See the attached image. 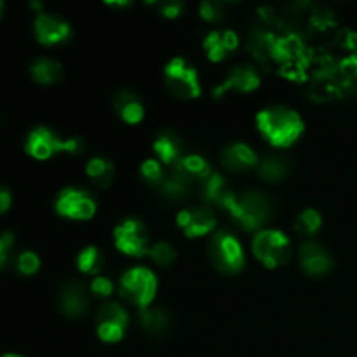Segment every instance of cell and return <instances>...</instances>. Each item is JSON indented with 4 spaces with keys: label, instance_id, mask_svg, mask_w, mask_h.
<instances>
[{
    "label": "cell",
    "instance_id": "cell-26",
    "mask_svg": "<svg viewBox=\"0 0 357 357\" xmlns=\"http://www.w3.org/2000/svg\"><path fill=\"white\" fill-rule=\"evenodd\" d=\"M105 265V257L101 253L100 248L96 246H87L84 250H80L79 257H77V267L82 274L94 275L96 278L100 274V271Z\"/></svg>",
    "mask_w": 357,
    "mask_h": 357
},
{
    "label": "cell",
    "instance_id": "cell-33",
    "mask_svg": "<svg viewBox=\"0 0 357 357\" xmlns=\"http://www.w3.org/2000/svg\"><path fill=\"white\" fill-rule=\"evenodd\" d=\"M201 16L206 21H220L223 17V3L222 2H202Z\"/></svg>",
    "mask_w": 357,
    "mask_h": 357
},
{
    "label": "cell",
    "instance_id": "cell-21",
    "mask_svg": "<svg viewBox=\"0 0 357 357\" xmlns=\"http://www.w3.org/2000/svg\"><path fill=\"white\" fill-rule=\"evenodd\" d=\"M257 171L258 176L267 181V183H279L284 178H288L289 171H291V164L286 157L278 155V153H268L258 162Z\"/></svg>",
    "mask_w": 357,
    "mask_h": 357
},
{
    "label": "cell",
    "instance_id": "cell-35",
    "mask_svg": "<svg viewBox=\"0 0 357 357\" xmlns=\"http://www.w3.org/2000/svg\"><path fill=\"white\" fill-rule=\"evenodd\" d=\"M183 13V3L176 2V0H171V2H164L160 6V14L166 17H176Z\"/></svg>",
    "mask_w": 357,
    "mask_h": 357
},
{
    "label": "cell",
    "instance_id": "cell-8",
    "mask_svg": "<svg viewBox=\"0 0 357 357\" xmlns=\"http://www.w3.org/2000/svg\"><path fill=\"white\" fill-rule=\"evenodd\" d=\"M115 248L128 257L142 258L150 251L149 230L139 220L126 218L114 230Z\"/></svg>",
    "mask_w": 357,
    "mask_h": 357
},
{
    "label": "cell",
    "instance_id": "cell-34",
    "mask_svg": "<svg viewBox=\"0 0 357 357\" xmlns=\"http://www.w3.org/2000/svg\"><path fill=\"white\" fill-rule=\"evenodd\" d=\"M14 244V236L10 232H3L0 236V271L3 268V265L9 260V251Z\"/></svg>",
    "mask_w": 357,
    "mask_h": 357
},
{
    "label": "cell",
    "instance_id": "cell-12",
    "mask_svg": "<svg viewBox=\"0 0 357 357\" xmlns=\"http://www.w3.org/2000/svg\"><path fill=\"white\" fill-rule=\"evenodd\" d=\"M300 265L310 278H323L333 271V257L323 244L307 241L300 248Z\"/></svg>",
    "mask_w": 357,
    "mask_h": 357
},
{
    "label": "cell",
    "instance_id": "cell-11",
    "mask_svg": "<svg viewBox=\"0 0 357 357\" xmlns=\"http://www.w3.org/2000/svg\"><path fill=\"white\" fill-rule=\"evenodd\" d=\"M33 31L42 45H58L70 38L72 28L65 17L52 13H37L33 21Z\"/></svg>",
    "mask_w": 357,
    "mask_h": 357
},
{
    "label": "cell",
    "instance_id": "cell-23",
    "mask_svg": "<svg viewBox=\"0 0 357 357\" xmlns=\"http://www.w3.org/2000/svg\"><path fill=\"white\" fill-rule=\"evenodd\" d=\"M204 199L213 206H218V208L227 209L232 202V199L236 197L232 190L227 187L225 180H223L220 174H211L208 180L204 181Z\"/></svg>",
    "mask_w": 357,
    "mask_h": 357
},
{
    "label": "cell",
    "instance_id": "cell-7",
    "mask_svg": "<svg viewBox=\"0 0 357 357\" xmlns=\"http://www.w3.org/2000/svg\"><path fill=\"white\" fill-rule=\"evenodd\" d=\"M164 82L169 93L180 100H194L201 96V80L197 70L187 59L173 58L164 68Z\"/></svg>",
    "mask_w": 357,
    "mask_h": 357
},
{
    "label": "cell",
    "instance_id": "cell-30",
    "mask_svg": "<svg viewBox=\"0 0 357 357\" xmlns=\"http://www.w3.org/2000/svg\"><path fill=\"white\" fill-rule=\"evenodd\" d=\"M149 255L159 267H171L176 261V250L169 243H155L150 248Z\"/></svg>",
    "mask_w": 357,
    "mask_h": 357
},
{
    "label": "cell",
    "instance_id": "cell-25",
    "mask_svg": "<svg viewBox=\"0 0 357 357\" xmlns=\"http://www.w3.org/2000/svg\"><path fill=\"white\" fill-rule=\"evenodd\" d=\"M86 173L87 176L94 181L96 187L108 188L115 178V167L114 162L105 159V157H93V159L87 162Z\"/></svg>",
    "mask_w": 357,
    "mask_h": 357
},
{
    "label": "cell",
    "instance_id": "cell-20",
    "mask_svg": "<svg viewBox=\"0 0 357 357\" xmlns=\"http://www.w3.org/2000/svg\"><path fill=\"white\" fill-rule=\"evenodd\" d=\"M114 108L126 124H139L145 117V107L138 94L124 89L114 96Z\"/></svg>",
    "mask_w": 357,
    "mask_h": 357
},
{
    "label": "cell",
    "instance_id": "cell-19",
    "mask_svg": "<svg viewBox=\"0 0 357 357\" xmlns=\"http://www.w3.org/2000/svg\"><path fill=\"white\" fill-rule=\"evenodd\" d=\"M152 149L155 152L157 160H160L164 166L174 167L178 164V160L185 155L180 136L173 131L159 132V136L153 142Z\"/></svg>",
    "mask_w": 357,
    "mask_h": 357
},
{
    "label": "cell",
    "instance_id": "cell-31",
    "mask_svg": "<svg viewBox=\"0 0 357 357\" xmlns=\"http://www.w3.org/2000/svg\"><path fill=\"white\" fill-rule=\"evenodd\" d=\"M16 268L23 275H33L40 268V258L35 251H23L16 258Z\"/></svg>",
    "mask_w": 357,
    "mask_h": 357
},
{
    "label": "cell",
    "instance_id": "cell-17",
    "mask_svg": "<svg viewBox=\"0 0 357 357\" xmlns=\"http://www.w3.org/2000/svg\"><path fill=\"white\" fill-rule=\"evenodd\" d=\"M176 176H180L185 183H195V181H202L204 183L209 176H211V167H209L208 160L204 157L197 155V153H185L178 164L174 166L173 171Z\"/></svg>",
    "mask_w": 357,
    "mask_h": 357
},
{
    "label": "cell",
    "instance_id": "cell-2",
    "mask_svg": "<svg viewBox=\"0 0 357 357\" xmlns=\"http://www.w3.org/2000/svg\"><path fill=\"white\" fill-rule=\"evenodd\" d=\"M24 150L33 159L45 160L59 152L79 155L86 150V143H84L82 138H61L52 129L45 128V126H38V128L31 129L30 135L26 136Z\"/></svg>",
    "mask_w": 357,
    "mask_h": 357
},
{
    "label": "cell",
    "instance_id": "cell-6",
    "mask_svg": "<svg viewBox=\"0 0 357 357\" xmlns=\"http://www.w3.org/2000/svg\"><path fill=\"white\" fill-rule=\"evenodd\" d=\"M253 255L267 268H278L288 264L291 258V241L284 232L275 229H264L255 236Z\"/></svg>",
    "mask_w": 357,
    "mask_h": 357
},
{
    "label": "cell",
    "instance_id": "cell-3",
    "mask_svg": "<svg viewBox=\"0 0 357 357\" xmlns=\"http://www.w3.org/2000/svg\"><path fill=\"white\" fill-rule=\"evenodd\" d=\"M244 230H258L272 218V202L265 194L257 190L236 195L227 208Z\"/></svg>",
    "mask_w": 357,
    "mask_h": 357
},
{
    "label": "cell",
    "instance_id": "cell-15",
    "mask_svg": "<svg viewBox=\"0 0 357 357\" xmlns=\"http://www.w3.org/2000/svg\"><path fill=\"white\" fill-rule=\"evenodd\" d=\"M59 309L65 316L77 317L84 316L89 307V296H87L86 286L80 284L79 281H68L61 289H59Z\"/></svg>",
    "mask_w": 357,
    "mask_h": 357
},
{
    "label": "cell",
    "instance_id": "cell-38",
    "mask_svg": "<svg viewBox=\"0 0 357 357\" xmlns=\"http://www.w3.org/2000/svg\"><path fill=\"white\" fill-rule=\"evenodd\" d=\"M2 9H3V2L0 0V14H2Z\"/></svg>",
    "mask_w": 357,
    "mask_h": 357
},
{
    "label": "cell",
    "instance_id": "cell-5",
    "mask_svg": "<svg viewBox=\"0 0 357 357\" xmlns=\"http://www.w3.org/2000/svg\"><path fill=\"white\" fill-rule=\"evenodd\" d=\"M209 260L215 265V268L218 272L225 275H236L239 274L244 268L246 264V257H244L243 244L239 243L236 236H232L230 232H222L215 234L209 241Z\"/></svg>",
    "mask_w": 357,
    "mask_h": 357
},
{
    "label": "cell",
    "instance_id": "cell-14",
    "mask_svg": "<svg viewBox=\"0 0 357 357\" xmlns=\"http://www.w3.org/2000/svg\"><path fill=\"white\" fill-rule=\"evenodd\" d=\"M220 160H222V166L230 173H246L260 162L255 150L243 142L230 143L229 146H225L222 150Z\"/></svg>",
    "mask_w": 357,
    "mask_h": 357
},
{
    "label": "cell",
    "instance_id": "cell-1",
    "mask_svg": "<svg viewBox=\"0 0 357 357\" xmlns=\"http://www.w3.org/2000/svg\"><path fill=\"white\" fill-rule=\"evenodd\" d=\"M257 128L275 149H288L295 145L305 131V124L298 112L284 105H272L258 112Z\"/></svg>",
    "mask_w": 357,
    "mask_h": 357
},
{
    "label": "cell",
    "instance_id": "cell-16",
    "mask_svg": "<svg viewBox=\"0 0 357 357\" xmlns=\"http://www.w3.org/2000/svg\"><path fill=\"white\" fill-rule=\"evenodd\" d=\"M260 86V73L253 68V66L248 65H239L234 66L229 73H227L225 80L222 82V86L216 87L215 94L227 93V91H236V93H251L257 87Z\"/></svg>",
    "mask_w": 357,
    "mask_h": 357
},
{
    "label": "cell",
    "instance_id": "cell-24",
    "mask_svg": "<svg viewBox=\"0 0 357 357\" xmlns=\"http://www.w3.org/2000/svg\"><path fill=\"white\" fill-rule=\"evenodd\" d=\"M30 73L38 84H44V86H51L61 80L63 77V66L58 61L49 58H38L31 63Z\"/></svg>",
    "mask_w": 357,
    "mask_h": 357
},
{
    "label": "cell",
    "instance_id": "cell-22",
    "mask_svg": "<svg viewBox=\"0 0 357 357\" xmlns=\"http://www.w3.org/2000/svg\"><path fill=\"white\" fill-rule=\"evenodd\" d=\"M139 324H142L143 331L149 333L150 337H162L169 331L171 317L166 310L149 307V309H143L142 314H139Z\"/></svg>",
    "mask_w": 357,
    "mask_h": 357
},
{
    "label": "cell",
    "instance_id": "cell-10",
    "mask_svg": "<svg viewBox=\"0 0 357 357\" xmlns=\"http://www.w3.org/2000/svg\"><path fill=\"white\" fill-rule=\"evenodd\" d=\"M129 316L121 303H105L96 314V333L107 344H117L124 338Z\"/></svg>",
    "mask_w": 357,
    "mask_h": 357
},
{
    "label": "cell",
    "instance_id": "cell-18",
    "mask_svg": "<svg viewBox=\"0 0 357 357\" xmlns=\"http://www.w3.org/2000/svg\"><path fill=\"white\" fill-rule=\"evenodd\" d=\"M237 44H239V38L232 30H215L204 38V51L211 61L218 63L225 59L230 52L236 51Z\"/></svg>",
    "mask_w": 357,
    "mask_h": 357
},
{
    "label": "cell",
    "instance_id": "cell-36",
    "mask_svg": "<svg viewBox=\"0 0 357 357\" xmlns=\"http://www.w3.org/2000/svg\"><path fill=\"white\" fill-rule=\"evenodd\" d=\"M10 204H13V195L9 190L0 187V215H3L10 208Z\"/></svg>",
    "mask_w": 357,
    "mask_h": 357
},
{
    "label": "cell",
    "instance_id": "cell-4",
    "mask_svg": "<svg viewBox=\"0 0 357 357\" xmlns=\"http://www.w3.org/2000/svg\"><path fill=\"white\" fill-rule=\"evenodd\" d=\"M159 284L157 278L150 268L132 267L124 272L119 282V291L121 296L129 305L139 307V309H149L150 303L155 298V293Z\"/></svg>",
    "mask_w": 357,
    "mask_h": 357
},
{
    "label": "cell",
    "instance_id": "cell-32",
    "mask_svg": "<svg viewBox=\"0 0 357 357\" xmlns=\"http://www.w3.org/2000/svg\"><path fill=\"white\" fill-rule=\"evenodd\" d=\"M91 293H94L96 296H101V298H107L114 293V284L108 278H103V275H96L91 282Z\"/></svg>",
    "mask_w": 357,
    "mask_h": 357
},
{
    "label": "cell",
    "instance_id": "cell-13",
    "mask_svg": "<svg viewBox=\"0 0 357 357\" xmlns=\"http://www.w3.org/2000/svg\"><path fill=\"white\" fill-rule=\"evenodd\" d=\"M176 223L187 237H202L211 232L216 225L215 213L209 208L181 209L176 216Z\"/></svg>",
    "mask_w": 357,
    "mask_h": 357
},
{
    "label": "cell",
    "instance_id": "cell-28",
    "mask_svg": "<svg viewBox=\"0 0 357 357\" xmlns=\"http://www.w3.org/2000/svg\"><path fill=\"white\" fill-rule=\"evenodd\" d=\"M188 187H190V185L185 183L180 176H176V174L173 173L171 176H167L166 180L162 181V185H160L159 188L167 201L176 202L188 194Z\"/></svg>",
    "mask_w": 357,
    "mask_h": 357
},
{
    "label": "cell",
    "instance_id": "cell-37",
    "mask_svg": "<svg viewBox=\"0 0 357 357\" xmlns=\"http://www.w3.org/2000/svg\"><path fill=\"white\" fill-rule=\"evenodd\" d=\"M2 357H23V356H17V354H3Z\"/></svg>",
    "mask_w": 357,
    "mask_h": 357
},
{
    "label": "cell",
    "instance_id": "cell-27",
    "mask_svg": "<svg viewBox=\"0 0 357 357\" xmlns=\"http://www.w3.org/2000/svg\"><path fill=\"white\" fill-rule=\"evenodd\" d=\"M321 223H323V218H321V213L314 208H307L296 216L295 220V230L303 237H312L319 232Z\"/></svg>",
    "mask_w": 357,
    "mask_h": 357
},
{
    "label": "cell",
    "instance_id": "cell-9",
    "mask_svg": "<svg viewBox=\"0 0 357 357\" xmlns=\"http://www.w3.org/2000/svg\"><path fill=\"white\" fill-rule=\"evenodd\" d=\"M54 209L59 216L68 220H91L96 213V201L80 188H63L54 202Z\"/></svg>",
    "mask_w": 357,
    "mask_h": 357
},
{
    "label": "cell",
    "instance_id": "cell-29",
    "mask_svg": "<svg viewBox=\"0 0 357 357\" xmlns=\"http://www.w3.org/2000/svg\"><path fill=\"white\" fill-rule=\"evenodd\" d=\"M139 173H142V178L146 183L157 185V187H160L162 181L167 178L166 171H164V164L157 159H146L139 167Z\"/></svg>",
    "mask_w": 357,
    "mask_h": 357
}]
</instances>
